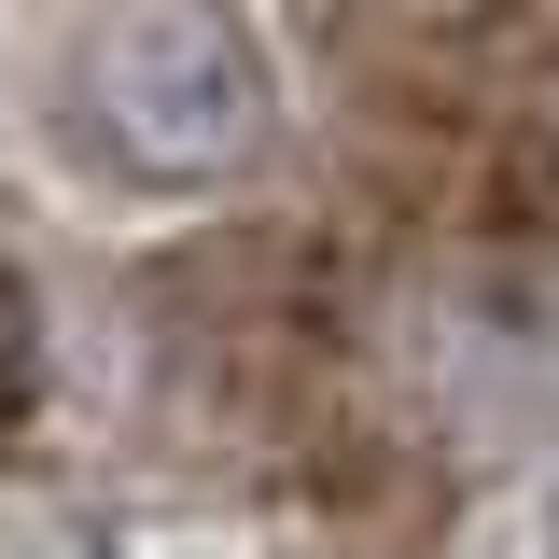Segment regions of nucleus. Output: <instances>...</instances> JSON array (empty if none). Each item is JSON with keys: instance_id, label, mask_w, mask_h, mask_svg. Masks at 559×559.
Instances as JSON below:
<instances>
[{"instance_id": "obj_1", "label": "nucleus", "mask_w": 559, "mask_h": 559, "mask_svg": "<svg viewBox=\"0 0 559 559\" xmlns=\"http://www.w3.org/2000/svg\"><path fill=\"white\" fill-rule=\"evenodd\" d=\"M70 127L98 140L112 182H154V197L252 182L280 140L266 28L238 0H98V28L70 43Z\"/></svg>"}, {"instance_id": "obj_2", "label": "nucleus", "mask_w": 559, "mask_h": 559, "mask_svg": "<svg viewBox=\"0 0 559 559\" xmlns=\"http://www.w3.org/2000/svg\"><path fill=\"white\" fill-rule=\"evenodd\" d=\"M43 406V294H28V266L0 252V433Z\"/></svg>"}]
</instances>
